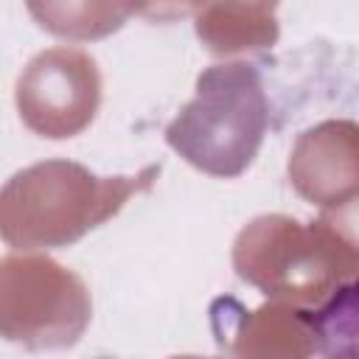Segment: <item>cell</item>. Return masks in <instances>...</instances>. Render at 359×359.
Listing matches in <instances>:
<instances>
[{
  "label": "cell",
  "instance_id": "cell-2",
  "mask_svg": "<svg viewBox=\"0 0 359 359\" xmlns=\"http://www.w3.org/2000/svg\"><path fill=\"white\" fill-rule=\"evenodd\" d=\"M93 59L76 50H50L31 62L25 79H20V109L25 112L28 123L36 126L45 115H62L65 107L76 126L93 115L95 107V70Z\"/></svg>",
  "mask_w": 359,
  "mask_h": 359
},
{
  "label": "cell",
  "instance_id": "cell-1",
  "mask_svg": "<svg viewBox=\"0 0 359 359\" xmlns=\"http://www.w3.org/2000/svg\"><path fill=\"white\" fill-rule=\"evenodd\" d=\"M266 104L252 65H216L196 81V98L165 129L168 143L210 174H238L255 154Z\"/></svg>",
  "mask_w": 359,
  "mask_h": 359
}]
</instances>
